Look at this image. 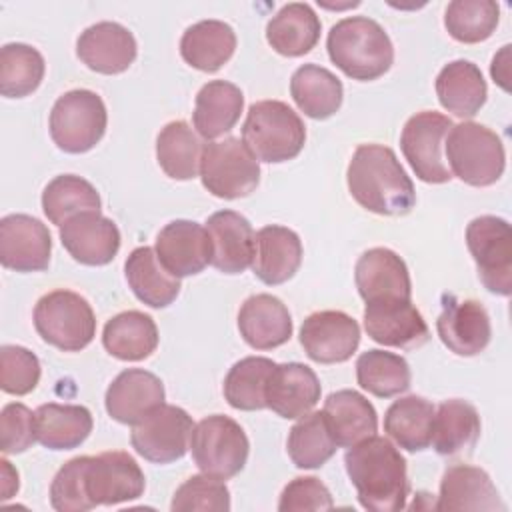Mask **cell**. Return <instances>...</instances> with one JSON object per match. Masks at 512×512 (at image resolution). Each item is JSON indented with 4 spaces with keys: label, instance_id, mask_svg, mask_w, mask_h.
<instances>
[{
    "label": "cell",
    "instance_id": "obj_1",
    "mask_svg": "<svg viewBox=\"0 0 512 512\" xmlns=\"http://www.w3.org/2000/svg\"><path fill=\"white\" fill-rule=\"evenodd\" d=\"M344 464L362 508L372 512L406 508L410 492L406 460L388 438L374 434L350 446Z\"/></svg>",
    "mask_w": 512,
    "mask_h": 512
},
{
    "label": "cell",
    "instance_id": "obj_17",
    "mask_svg": "<svg viewBox=\"0 0 512 512\" xmlns=\"http://www.w3.org/2000/svg\"><path fill=\"white\" fill-rule=\"evenodd\" d=\"M364 330L374 342L400 350H416L430 338V330L412 300L366 304Z\"/></svg>",
    "mask_w": 512,
    "mask_h": 512
},
{
    "label": "cell",
    "instance_id": "obj_27",
    "mask_svg": "<svg viewBox=\"0 0 512 512\" xmlns=\"http://www.w3.org/2000/svg\"><path fill=\"white\" fill-rule=\"evenodd\" d=\"M238 330L254 350H272L290 340L292 318L280 298L254 294L238 310Z\"/></svg>",
    "mask_w": 512,
    "mask_h": 512
},
{
    "label": "cell",
    "instance_id": "obj_2",
    "mask_svg": "<svg viewBox=\"0 0 512 512\" xmlns=\"http://www.w3.org/2000/svg\"><path fill=\"white\" fill-rule=\"evenodd\" d=\"M352 198L368 212L404 216L416 204V190L392 148L360 144L346 170Z\"/></svg>",
    "mask_w": 512,
    "mask_h": 512
},
{
    "label": "cell",
    "instance_id": "obj_13",
    "mask_svg": "<svg viewBox=\"0 0 512 512\" xmlns=\"http://www.w3.org/2000/svg\"><path fill=\"white\" fill-rule=\"evenodd\" d=\"M84 486L94 508L112 506L140 498L146 488V478L128 452L108 450L98 456H86Z\"/></svg>",
    "mask_w": 512,
    "mask_h": 512
},
{
    "label": "cell",
    "instance_id": "obj_3",
    "mask_svg": "<svg viewBox=\"0 0 512 512\" xmlns=\"http://www.w3.org/2000/svg\"><path fill=\"white\" fill-rule=\"evenodd\" d=\"M326 48L336 68L360 82L384 76L394 62L390 36L368 16H348L338 20L328 32Z\"/></svg>",
    "mask_w": 512,
    "mask_h": 512
},
{
    "label": "cell",
    "instance_id": "obj_36",
    "mask_svg": "<svg viewBox=\"0 0 512 512\" xmlns=\"http://www.w3.org/2000/svg\"><path fill=\"white\" fill-rule=\"evenodd\" d=\"M36 440L50 450L78 448L92 432V414L86 406L48 402L34 412Z\"/></svg>",
    "mask_w": 512,
    "mask_h": 512
},
{
    "label": "cell",
    "instance_id": "obj_9",
    "mask_svg": "<svg viewBox=\"0 0 512 512\" xmlns=\"http://www.w3.org/2000/svg\"><path fill=\"white\" fill-rule=\"evenodd\" d=\"M200 178L202 186L216 198L236 200L256 190L260 182V164L240 138L228 136L204 146Z\"/></svg>",
    "mask_w": 512,
    "mask_h": 512
},
{
    "label": "cell",
    "instance_id": "obj_44",
    "mask_svg": "<svg viewBox=\"0 0 512 512\" xmlns=\"http://www.w3.org/2000/svg\"><path fill=\"white\" fill-rule=\"evenodd\" d=\"M46 72L42 54L22 42L4 44L0 50V94L4 98H24L32 94Z\"/></svg>",
    "mask_w": 512,
    "mask_h": 512
},
{
    "label": "cell",
    "instance_id": "obj_51",
    "mask_svg": "<svg viewBox=\"0 0 512 512\" xmlns=\"http://www.w3.org/2000/svg\"><path fill=\"white\" fill-rule=\"evenodd\" d=\"M508 52L510 46H502V50L492 58V66H490V74L494 78V82H498L504 90H508Z\"/></svg>",
    "mask_w": 512,
    "mask_h": 512
},
{
    "label": "cell",
    "instance_id": "obj_52",
    "mask_svg": "<svg viewBox=\"0 0 512 512\" xmlns=\"http://www.w3.org/2000/svg\"><path fill=\"white\" fill-rule=\"evenodd\" d=\"M2 500H8L14 496V492H18V472L12 468V464L2 458Z\"/></svg>",
    "mask_w": 512,
    "mask_h": 512
},
{
    "label": "cell",
    "instance_id": "obj_32",
    "mask_svg": "<svg viewBox=\"0 0 512 512\" xmlns=\"http://www.w3.org/2000/svg\"><path fill=\"white\" fill-rule=\"evenodd\" d=\"M124 274L134 296L150 308H166L180 294V278L160 264L156 250L150 246H138L128 254Z\"/></svg>",
    "mask_w": 512,
    "mask_h": 512
},
{
    "label": "cell",
    "instance_id": "obj_23",
    "mask_svg": "<svg viewBox=\"0 0 512 512\" xmlns=\"http://www.w3.org/2000/svg\"><path fill=\"white\" fill-rule=\"evenodd\" d=\"M440 512H492L506 510L500 494L488 476L478 466L454 464L446 468L440 480V496L436 502Z\"/></svg>",
    "mask_w": 512,
    "mask_h": 512
},
{
    "label": "cell",
    "instance_id": "obj_50",
    "mask_svg": "<svg viewBox=\"0 0 512 512\" xmlns=\"http://www.w3.org/2000/svg\"><path fill=\"white\" fill-rule=\"evenodd\" d=\"M334 508L330 490L314 476H298L288 482L280 494L278 510L296 512V510H330Z\"/></svg>",
    "mask_w": 512,
    "mask_h": 512
},
{
    "label": "cell",
    "instance_id": "obj_15",
    "mask_svg": "<svg viewBox=\"0 0 512 512\" xmlns=\"http://www.w3.org/2000/svg\"><path fill=\"white\" fill-rule=\"evenodd\" d=\"M52 238L38 218L8 214L0 220V262L14 272H40L50 264Z\"/></svg>",
    "mask_w": 512,
    "mask_h": 512
},
{
    "label": "cell",
    "instance_id": "obj_33",
    "mask_svg": "<svg viewBox=\"0 0 512 512\" xmlns=\"http://www.w3.org/2000/svg\"><path fill=\"white\" fill-rule=\"evenodd\" d=\"M236 50V32L222 20H200L180 38L184 62L200 72L220 70Z\"/></svg>",
    "mask_w": 512,
    "mask_h": 512
},
{
    "label": "cell",
    "instance_id": "obj_19",
    "mask_svg": "<svg viewBox=\"0 0 512 512\" xmlns=\"http://www.w3.org/2000/svg\"><path fill=\"white\" fill-rule=\"evenodd\" d=\"M60 242L76 262L104 266L110 264L120 250V230L98 210H88L60 226Z\"/></svg>",
    "mask_w": 512,
    "mask_h": 512
},
{
    "label": "cell",
    "instance_id": "obj_11",
    "mask_svg": "<svg viewBox=\"0 0 512 512\" xmlns=\"http://www.w3.org/2000/svg\"><path fill=\"white\" fill-rule=\"evenodd\" d=\"M452 120L434 110H422L410 116L400 134V148L416 178L428 184H444L452 180L444 160V140L452 128Z\"/></svg>",
    "mask_w": 512,
    "mask_h": 512
},
{
    "label": "cell",
    "instance_id": "obj_30",
    "mask_svg": "<svg viewBox=\"0 0 512 512\" xmlns=\"http://www.w3.org/2000/svg\"><path fill=\"white\" fill-rule=\"evenodd\" d=\"M322 22L306 2L284 4L266 24L268 44L282 56L308 54L320 40Z\"/></svg>",
    "mask_w": 512,
    "mask_h": 512
},
{
    "label": "cell",
    "instance_id": "obj_28",
    "mask_svg": "<svg viewBox=\"0 0 512 512\" xmlns=\"http://www.w3.org/2000/svg\"><path fill=\"white\" fill-rule=\"evenodd\" d=\"M324 418L336 446L350 448L378 430V414L368 398L356 390H336L324 400Z\"/></svg>",
    "mask_w": 512,
    "mask_h": 512
},
{
    "label": "cell",
    "instance_id": "obj_12",
    "mask_svg": "<svg viewBox=\"0 0 512 512\" xmlns=\"http://www.w3.org/2000/svg\"><path fill=\"white\" fill-rule=\"evenodd\" d=\"M194 422L190 414L172 404H160L132 426L130 444L148 462L170 464L190 448Z\"/></svg>",
    "mask_w": 512,
    "mask_h": 512
},
{
    "label": "cell",
    "instance_id": "obj_45",
    "mask_svg": "<svg viewBox=\"0 0 512 512\" xmlns=\"http://www.w3.org/2000/svg\"><path fill=\"white\" fill-rule=\"evenodd\" d=\"M500 20V6L492 0H454L444 12L448 34L464 44H478L492 36Z\"/></svg>",
    "mask_w": 512,
    "mask_h": 512
},
{
    "label": "cell",
    "instance_id": "obj_4",
    "mask_svg": "<svg viewBox=\"0 0 512 512\" xmlns=\"http://www.w3.org/2000/svg\"><path fill=\"white\" fill-rule=\"evenodd\" d=\"M242 142L256 160L278 164L296 158L306 142L302 118L280 100H260L248 108Z\"/></svg>",
    "mask_w": 512,
    "mask_h": 512
},
{
    "label": "cell",
    "instance_id": "obj_37",
    "mask_svg": "<svg viewBox=\"0 0 512 512\" xmlns=\"http://www.w3.org/2000/svg\"><path fill=\"white\" fill-rule=\"evenodd\" d=\"M290 94L296 106L314 120L330 118L342 106V82L318 64H302L290 78Z\"/></svg>",
    "mask_w": 512,
    "mask_h": 512
},
{
    "label": "cell",
    "instance_id": "obj_22",
    "mask_svg": "<svg viewBox=\"0 0 512 512\" xmlns=\"http://www.w3.org/2000/svg\"><path fill=\"white\" fill-rule=\"evenodd\" d=\"M164 396V384L156 374L142 368H128L108 386L104 404L112 420L134 426L164 404Z\"/></svg>",
    "mask_w": 512,
    "mask_h": 512
},
{
    "label": "cell",
    "instance_id": "obj_29",
    "mask_svg": "<svg viewBox=\"0 0 512 512\" xmlns=\"http://www.w3.org/2000/svg\"><path fill=\"white\" fill-rule=\"evenodd\" d=\"M242 108L244 94L236 84L228 80H210L196 94L192 112L194 128L202 138L214 140L236 126Z\"/></svg>",
    "mask_w": 512,
    "mask_h": 512
},
{
    "label": "cell",
    "instance_id": "obj_21",
    "mask_svg": "<svg viewBox=\"0 0 512 512\" xmlns=\"http://www.w3.org/2000/svg\"><path fill=\"white\" fill-rule=\"evenodd\" d=\"M136 38L118 22H96L80 32L76 54L90 70L100 74H120L136 60Z\"/></svg>",
    "mask_w": 512,
    "mask_h": 512
},
{
    "label": "cell",
    "instance_id": "obj_41",
    "mask_svg": "<svg viewBox=\"0 0 512 512\" xmlns=\"http://www.w3.org/2000/svg\"><path fill=\"white\" fill-rule=\"evenodd\" d=\"M276 362L264 356L238 360L224 378V398L236 410L252 412L266 408V386Z\"/></svg>",
    "mask_w": 512,
    "mask_h": 512
},
{
    "label": "cell",
    "instance_id": "obj_6",
    "mask_svg": "<svg viewBox=\"0 0 512 512\" xmlns=\"http://www.w3.org/2000/svg\"><path fill=\"white\" fill-rule=\"evenodd\" d=\"M34 328L50 346L62 352H78L92 342L96 318L86 298L60 288L44 294L36 302Z\"/></svg>",
    "mask_w": 512,
    "mask_h": 512
},
{
    "label": "cell",
    "instance_id": "obj_43",
    "mask_svg": "<svg viewBox=\"0 0 512 512\" xmlns=\"http://www.w3.org/2000/svg\"><path fill=\"white\" fill-rule=\"evenodd\" d=\"M100 206L102 202L96 188L76 174H60L52 178L42 192V210L56 226H62L80 212H100Z\"/></svg>",
    "mask_w": 512,
    "mask_h": 512
},
{
    "label": "cell",
    "instance_id": "obj_35",
    "mask_svg": "<svg viewBox=\"0 0 512 512\" xmlns=\"http://www.w3.org/2000/svg\"><path fill=\"white\" fill-rule=\"evenodd\" d=\"M106 352L124 362L148 358L158 346V328L152 316L140 310H126L112 316L102 330Z\"/></svg>",
    "mask_w": 512,
    "mask_h": 512
},
{
    "label": "cell",
    "instance_id": "obj_18",
    "mask_svg": "<svg viewBox=\"0 0 512 512\" xmlns=\"http://www.w3.org/2000/svg\"><path fill=\"white\" fill-rule=\"evenodd\" d=\"M436 330L442 344L458 356L480 354L492 336L486 308L478 300H460L452 294L442 298Z\"/></svg>",
    "mask_w": 512,
    "mask_h": 512
},
{
    "label": "cell",
    "instance_id": "obj_42",
    "mask_svg": "<svg viewBox=\"0 0 512 512\" xmlns=\"http://www.w3.org/2000/svg\"><path fill=\"white\" fill-rule=\"evenodd\" d=\"M336 442L324 412H308L290 428L286 450L296 468L314 470L324 466L336 452Z\"/></svg>",
    "mask_w": 512,
    "mask_h": 512
},
{
    "label": "cell",
    "instance_id": "obj_5",
    "mask_svg": "<svg viewBox=\"0 0 512 512\" xmlns=\"http://www.w3.org/2000/svg\"><path fill=\"white\" fill-rule=\"evenodd\" d=\"M450 174L470 186H492L500 180L506 166V152L500 136L484 124H454L444 140Z\"/></svg>",
    "mask_w": 512,
    "mask_h": 512
},
{
    "label": "cell",
    "instance_id": "obj_10",
    "mask_svg": "<svg viewBox=\"0 0 512 512\" xmlns=\"http://www.w3.org/2000/svg\"><path fill=\"white\" fill-rule=\"evenodd\" d=\"M466 244L476 262L480 282L498 296L512 292V232L510 224L492 214L478 216L466 226Z\"/></svg>",
    "mask_w": 512,
    "mask_h": 512
},
{
    "label": "cell",
    "instance_id": "obj_7",
    "mask_svg": "<svg viewBox=\"0 0 512 512\" xmlns=\"http://www.w3.org/2000/svg\"><path fill=\"white\" fill-rule=\"evenodd\" d=\"M108 114L102 98L86 88L64 92L50 112V136L68 154L92 150L104 136Z\"/></svg>",
    "mask_w": 512,
    "mask_h": 512
},
{
    "label": "cell",
    "instance_id": "obj_49",
    "mask_svg": "<svg viewBox=\"0 0 512 512\" xmlns=\"http://www.w3.org/2000/svg\"><path fill=\"white\" fill-rule=\"evenodd\" d=\"M36 442L34 412L22 402H10L0 412V448L4 454H20Z\"/></svg>",
    "mask_w": 512,
    "mask_h": 512
},
{
    "label": "cell",
    "instance_id": "obj_47",
    "mask_svg": "<svg viewBox=\"0 0 512 512\" xmlns=\"http://www.w3.org/2000/svg\"><path fill=\"white\" fill-rule=\"evenodd\" d=\"M40 380V360L24 346L4 344L0 348V388L6 394H30Z\"/></svg>",
    "mask_w": 512,
    "mask_h": 512
},
{
    "label": "cell",
    "instance_id": "obj_14",
    "mask_svg": "<svg viewBox=\"0 0 512 512\" xmlns=\"http://www.w3.org/2000/svg\"><path fill=\"white\" fill-rule=\"evenodd\" d=\"M300 344L310 360L318 364H340L356 352L360 326L342 310H320L302 322Z\"/></svg>",
    "mask_w": 512,
    "mask_h": 512
},
{
    "label": "cell",
    "instance_id": "obj_25",
    "mask_svg": "<svg viewBox=\"0 0 512 512\" xmlns=\"http://www.w3.org/2000/svg\"><path fill=\"white\" fill-rule=\"evenodd\" d=\"M322 386L316 372L300 362L276 364L266 386V408L286 420L308 414L320 400Z\"/></svg>",
    "mask_w": 512,
    "mask_h": 512
},
{
    "label": "cell",
    "instance_id": "obj_16",
    "mask_svg": "<svg viewBox=\"0 0 512 512\" xmlns=\"http://www.w3.org/2000/svg\"><path fill=\"white\" fill-rule=\"evenodd\" d=\"M354 282L366 304L412 298L408 266L390 248L366 250L354 266Z\"/></svg>",
    "mask_w": 512,
    "mask_h": 512
},
{
    "label": "cell",
    "instance_id": "obj_40",
    "mask_svg": "<svg viewBox=\"0 0 512 512\" xmlns=\"http://www.w3.org/2000/svg\"><path fill=\"white\" fill-rule=\"evenodd\" d=\"M356 380L362 390L378 398H392L410 388V366L394 352L366 350L356 360Z\"/></svg>",
    "mask_w": 512,
    "mask_h": 512
},
{
    "label": "cell",
    "instance_id": "obj_38",
    "mask_svg": "<svg viewBox=\"0 0 512 512\" xmlns=\"http://www.w3.org/2000/svg\"><path fill=\"white\" fill-rule=\"evenodd\" d=\"M434 404L422 396L394 400L384 414V432L404 450L420 452L430 446Z\"/></svg>",
    "mask_w": 512,
    "mask_h": 512
},
{
    "label": "cell",
    "instance_id": "obj_48",
    "mask_svg": "<svg viewBox=\"0 0 512 512\" xmlns=\"http://www.w3.org/2000/svg\"><path fill=\"white\" fill-rule=\"evenodd\" d=\"M84 466L86 456H76L56 472L50 484V504L58 512H86L94 508L86 496Z\"/></svg>",
    "mask_w": 512,
    "mask_h": 512
},
{
    "label": "cell",
    "instance_id": "obj_26",
    "mask_svg": "<svg viewBox=\"0 0 512 512\" xmlns=\"http://www.w3.org/2000/svg\"><path fill=\"white\" fill-rule=\"evenodd\" d=\"M302 264L300 236L280 224H270L254 234V274L268 286L290 280Z\"/></svg>",
    "mask_w": 512,
    "mask_h": 512
},
{
    "label": "cell",
    "instance_id": "obj_8",
    "mask_svg": "<svg viewBox=\"0 0 512 512\" xmlns=\"http://www.w3.org/2000/svg\"><path fill=\"white\" fill-rule=\"evenodd\" d=\"M190 450L194 464L204 474L228 480L246 466L250 442L236 420L224 414H212L194 424Z\"/></svg>",
    "mask_w": 512,
    "mask_h": 512
},
{
    "label": "cell",
    "instance_id": "obj_46",
    "mask_svg": "<svg viewBox=\"0 0 512 512\" xmlns=\"http://www.w3.org/2000/svg\"><path fill=\"white\" fill-rule=\"evenodd\" d=\"M170 510H200V512H226L230 510V492L220 478L210 474L190 476L172 496Z\"/></svg>",
    "mask_w": 512,
    "mask_h": 512
},
{
    "label": "cell",
    "instance_id": "obj_24",
    "mask_svg": "<svg viewBox=\"0 0 512 512\" xmlns=\"http://www.w3.org/2000/svg\"><path fill=\"white\" fill-rule=\"evenodd\" d=\"M204 228L212 246L210 264L216 270L224 274H242L248 266H252L254 230L240 212H214L206 220Z\"/></svg>",
    "mask_w": 512,
    "mask_h": 512
},
{
    "label": "cell",
    "instance_id": "obj_39",
    "mask_svg": "<svg viewBox=\"0 0 512 512\" xmlns=\"http://www.w3.org/2000/svg\"><path fill=\"white\" fill-rule=\"evenodd\" d=\"M202 142L184 120L168 122L156 136V160L166 176L192 180L200 170Z\"/></svg>",
    "mask_w": 512,
    "mask_h": 512
},
{
    "label": "cell",
    "instance_id": "obj_34",
    "mask_svg": "<svg viewBox=\"0 0 512 512\" xmlns=\"http://www.w3.org/2000/svg\"><path fill=\"white\" fill-rule=\"evenodd\" d=\"M480 438V416L466 400H444L434 412L430 444L440 456L470 454Z\"/></svg>",
    "mask_w": 512,
    "mask_h": 512
},
{
    "label": "cell",
    "instance_id": "obj_20",
    "mask_svg": "<svg viewBox=\"0 0 512 512\" xmlns=\"http://www.w3.org/2000/svg\"><path fill=\"white\" fill-rule=\"evenodd\" d=\"M156 256L176 278L202 272L210 264L212 246L208 232L194 220H172L156 236Z\"/></svg>",
    "mask_w": 512,
    "mask_h": 512
},
{
    "label": "cell",
    "instance_id": "obj_31",
    "mask_svg": "<svg viewBox=\"0 0 512 512\" xmlns=\"http://www.w3.org/2000/svg\"><path fill=\"white\" fill-rule=\"evenodd\" d=\"M436 96L444 110L472 118L484 106L488 88L480 68L470 60L448 62L436 76Z\"/></svg>",
    "mask_w": 512,
    "mask_h": 512
}]
</instances>
